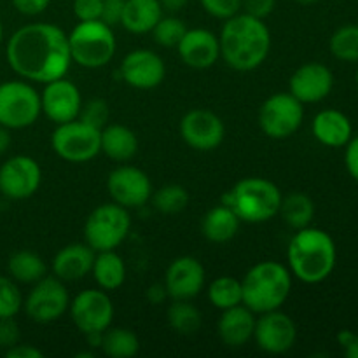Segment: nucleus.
I'll use <instances>...</instances> for the list:
<instances>
[{
    "mask_svg": "<svg viewBox=\"0 0 358 358\" xmlns=\"http://www.w3.org/2000/svg\"><path fill=\"white\" fill-rule=\"evenodd\" d=\"M42 114L41 93L27 80L0 84V126L23 129L35 124Z\"/></svg>",
    "mask_w": 358,
    "mask_h": 358,
    "instance_id": "obj_8",
    "label": "nucleus"
},
{
    "mask_svg": "<svg viewBox=\"0 0 358 358\" xmlns=\"http://www.w3.org/2000/svg\"><path fill=\"white\" fill-rule=\"evenodd\" d=\"M70 317L83 334L103 332L114 320V304L108 292L101 289H86L70 301Z\"/></svg>",
    "mask_w": 358,
    "mask_h": 358,
    "instance_id": "obj_12",
    "label": "nucleus"
},
{
    "mask_svg": "<svg viewBox=\"0 0 358 358\" xmlns=\"http://www.w3.org/2000/svg\"><path fill=\"white\" fill-rule=\"evenodd\" d=\"M10 69L30 83L65 77L72 65L69 35L52 23H30L10 35L6 48Z\"/></svg>",
    "mask_w": 358,
    "mask_h": 358,
    "instance_id": "obj_1",
    "label": "nucleus"
},
{
    "mask_svg": "<svg viewBox=\"0 0 358 358\" xmlns=\"http://www.w3.org/2000/svg\"><path fill=\"white\" fill-rule=\"evenodd\" d=\"M203 9L217 20H229L241 10V0H199Z\"/></svg>",
    "mask_w": 358,
    "mask_h": 358,
    "instance_id": "obj_39",
    "label": "nucleus"
},
{
    "mask_svg": "<svg viewBox=\"0 0 358 358\" xmlns=\"http://www.w3.org/2000/svg\"><path fill=\"white\" fill-rule=\"evenodd\" d=\"M131 229V217L128 208L117 203H103L87 215L84 224V241L94 252L117 250L128 238Z\"/></svg>",
    "mask_w": 358,
    "mask_h": 358,
    "instance_id": "obj_7",
    "label": "nucleus"
},
{
    "mask_svg": "<svg viewBox=\"0 0 358 358\" xmlns=\"http://www.w3.org/2000/svg\"><path fill=\"white\" fill-rule=\"evenodd\" d=\"M259 350L269 355H283L296 345L297 327L292 318L280 310L268 311L255 318L254 338Z\"/></svg>",
    "mask_w": 358,
    "mask_h": 358,
    "instance_id": "obj_14",
    "label": "nucleus"
},
{
    "mask_svg": "<svg viewBox=\"0 0 358 358\" xmlns=\"http://www.w3.org/2000/svg\"><path fill=\"white\" fill-rule=\"evenodd\" d=\"M100 150L108 159L128 163L138 152V138L128 126L107 124L100 131Z\"/></svg>",
    "mask_w": 358,
    "mask_h": 358,
    "instance_id": "obj_25",
    "label": "nucleus"
},
{
    "mask_svg": "<svg viewBox=\"0 0 358 358\" xmlns=\"http://www.w3.org/2000/svg\"><path fill=\"white\" fill-rule=\"evenodd\" d=\"M107 191L112 201L124 208H140L152 196V184L147 173L131 164H121L108 173Z\"/></svg>",
    "mask_w": 358,
    "mask_h": 358,
    "instance_id": "obj_13",
    "label": "nucleus"
},
{
    "mask_svg": "<svg viewBox=\"0 0 358 358\" xmlns=\"http://www.w3.org/2000/svg\"><path fill=\"white\" fill-rule=\"evenodd\" d=\"M178 56L187 66L194 70H206L220 58L219 37L206 28H192L185 31L177 45Z\"/></svg>",
    "mask_w": 358,
    "mask_h": 358,
    "instance_id": "obj_21",
    "label": "nucleus"
},
{
    "mask_svg": "<svg viewBox=\"0 0 358 358\" xmlns=\"http://www.w3.org/2000/svg\"><path fill=\"white\" fill-rule=\"evenodd\" d=\"M122 9H124V0H103L100 20L114 28L115 24H121Z\"/></svg>",
    "mask_w": 358,
    "mask_h": 358,
    "instance_id": "obj_42",
    "label": "nucleus"
},
{
    "mask_svg": "<svg viewBox=\"0 0 358 358\" xmlns=\"http://www.w3.org/2000/svg\"><path fill=\"white\" fill-rule=\"evenodd\" d=\"M311 133L322 145L338 149V147H345L352 140L353 126L348 115L343 114L341 110L325 108L313 117Z\"/></svg>",
    "mask_w": 358,
    "mask_h": 358,
    "instance_id": "obj_24",
    "label": "nucleus"
},
{
    "mask_svg": "<svg viewBox=\"0 0 358 358\" xmlns=\"http://www.w3.org/2000/svg\"><path fill=\"white\" fill-rule=\"evenodd\" d=\"M84 336H86L87 346H90L91 350H100L101 339H103V332H90V334H84Z\"/></svg>",
    "mask_w": 358,
    "mask_h": 358,
    "instance_id": "obj_51",
    "label": "nucleus"
},
{
    "mask_svg": "<svg viewBox=\"0 0 358 358\" xmlns=\"http://www.w3.org/2000/svg\"><path fill=\"white\" fill-rule=\"evenodd\" d=\"M96 252L84 243H70L63 247L52 259V273L62 282H79L93 269Z\"/></svg>",
    "mask_w": 358,
    "mask_h": 358,
    "instance_id": "obj_22",
    "label": "nucleus"
},
{
    "mask_svg": "<svg viewBox=\"0 0 358 358\" xmlns=\"http://www.w3.org/2000/svg\"><path fill=\"white\" fill-rule=\"evenodd\" d=\"M334 76L324 63L310 62L301 65L289 80V93L301 103H318L331 94Z\"/></svg>",
    "mask_w": 358,
    "mask_h": 358,
    "instance_id": "obj_20",
    "label": "nucleus"
},
{
    "mask_svg": "<svg viewBox=\"0 0 358 358\" xmlns=\"http://www.w3.org/2000/svg\"><path fill=\"white\" fill-rule=\"evenodd\" d=\"M338 341L343 346V350H345L346 357L358 358V334L345 329V331H341L338 334Z\"/></svg>",
    "mask_w": 358,
    "mask_h": 358,
    "instance_id": "obj_46",
    "label": "nucleus"
},
{
    "mask_svg": "<svg viewBox=\"0 0 358 358\" xmlns=\"http://www.w3.org/2000/svg\"><path fill=\"white\" fill-rule=\"evenodd\" d=\"M121 79L135 90H154L166 76L164 59L150 49H133L119 66Z\"/></svg>",
    "mask_w": 358,
    "mask_h": 358,
    "instance_id": "obj_18",
    "label": "nucleus"
},
{
    "mask_svg": "<svg viewBox=\"0 0 358 358\" xmlns=\"http://www.w3.org/2000/svg\"><path fill=\"white\" fill-rule=\"evenodd\" d=\"M154 208L166 215H173V213H180L187 208L189 205V192L184 185L178 184H168L157 189L152 194Z\"/></svg>",
    "mask_w": 358,
    "mask_h": 358,
    "instance_id": "obj_35",
    "label": "nucleus"
},
{
    "mask_svg": "<svg viewBox=\"0 0 358 358\" xmlns=\"http://www.w3.org/2000/svg\"><path fill=\"white\" fill-rule=\"evenodd\" d=\"M10 147V129L6 126H0V156L6 154Z\"/></svg>",
    "mask_w": 358,
    "mask_h": 358,
    "instance_id": "obj_50",
    "label": "nucleus"
},
{
    "mask_svg": "<svg viewBox=\"0 0 358 358\" xmlns=\"http://www.w3.org/2000/svg\"><path fill=\"white\" fill-rule=\"evenodd\" d=\"M241 220L226 205H217L205 213L201 220V233L212 243H227L236 236Z\"/></svg>",
    "mask_w": 358,
    "mask_h": 358,
    "instance_id": "obj_27",
    "label": "nucleus"
},
{
    "mask_svg": "<svg viewBox=\"0 0 358 358\" xmlns=\"http://www.w3.org/2000/svg\"><path fill=\"white\" fill-rule=\"evenodd\" d=\"M100 131L80 119L56 124L51 135V147L56 156L66 163H87L94 159L100 150Z\"/></svg>",
    "mask_w": 358,
    "mask_h": 358,
    "instance_id": "obj_9",
    "label": "nucleus"
},
{
    "mask_svg": "<svg viewBox=\"0 0 358 358\" xmlns=\"http://www.w3.org/2000/svg\"><path fill=\"white\" fill-rule=\"evenodd\" d=\"M20 327L14 318H0V348L9 350L20 343Z\"/></svg>",
    "mask_w": 358,
    "mask_h": 358,
    "instance_id": "obj_41",
    "label": "nucleus"
},
{
    "mask_svg": "<svg viewBox=\"0 0 358 358\" xmlns=\"http://www.w3.org/2000/svg\"><path fill=\"white\" fill-rule=\"evenodd\" d=\"M278 215L292 229L297 231L308 227L315 217L313 199L304 192H290V194L282 196Z\"/></svg>",
    "mask_w": 358,
    "mask_h": 358,
    "instance_id": "obj_30",
    "label": "nucleus"
},
{
    "mask_svg": "<svg viewBox=\"0 0 358 358\" xmlns=\"http://www.w3.org/2000/svg\"><path fill=\"white\" fill-rule=\"evenodd\" d=\"M41 166L30 156L9 157L0 166V192L14 201L34 196L41 187Z\"/></svg>",
    "mask_w": 358,
    "mask_h": 358,
    "instance_id": "obj_16",
    "label": "nucleus"
},
{
    "mask_svg": "<svg viewBox=\"0 0 358 358\" xmlns=\"http://www.w3.org/2000/svg\"><path fill=\"white\" fill-rule=\"evenodd\" d=\"M3 38V27H2V21H0V42H2Z\"/></svg>",
    "mask_w": 358,
    "mask_h": 358,
    "instance_id": "obj_53",
    "label": "nucleus"
},
{
    "mask_svg": "<svg viewBox=\"0 0 358 358\" xmlns=\"http://www.w3.org/2000/svg\"><path fill=\"white\" fill-rule=\"evenodd\" d=\"M23 308V296L16 282L0 276V318H14Z\"/></svg>",
    "mask_w": 358,
    "mask_h": 358,
    "instance_id": "obj_37",
    "label": "nucleus"
},
{
    "mask_svg": "<svg viewBox=\"0 0 358 358\" xmlns=\"http://www.w3.org/2000/svg\"><path fill=\"white\" fill-rule=\"evenodd\" d=\"M345 152V164L348 173L352 175L353 180L358 182V136H352L348 143H346Z\"/></svg>",
    "mask_w": 358,
    "mask_h": 358,
    "instance_id": "obj_45",
    "label": "nucleus"
},
{
    "mask_svg": "<svg viewBox=\"0 0 358 358\" xmlns=\"http://www.w3.org/2000/svg\"><path fill=\"white\" fill-rule=\"evenodd\" d=\"M180 136L191 149L198 152H210L224 142L226 126L215 112L192 108L182 117Z\"/></svg>",
    "mask_w": 358,
    "mask_h": 358,
    "instance_id": "obj_15",
    "label": "nucleus"
},
{
    "mask_svg": "<svg viewBox=\"0 0 358 358\" xmlns=\"http://www.w3.org/2000/svg\"><path fill=\"white\" fill-rule=\"evenodd\" d=\"M91 275L101 290L112 292L121 289L126 282V264L115 250L96 252Z\"/></svg>",
    "mask_w": 358,
    "mask_h": 358,
    "instance_id": "obj_28",
    "label": "nucleus"
},
{
    "mask_svg": "<svg viewBox=\"0 0 358 358\" xmlns=\"http://www.w3.org/2000/svg\"><path fill=\"white\" fill-rule=\"evenodd\" d=\"M108 117H110V108H108V103L101 98H93V100L83 103L79 112V117L86 124L94 126V128L101 129L107 126Z\"/></svg>",
    "mask_w": 358,
    "mask_h": 358,
    "instance_id": "obj_38",
    "label": "nucleus"
},
{
    "mask_svg": "<svg viewBox=\"0 0 358 358\" xmlns=\"http://www.w3.org/2000/svg\"><path fill=\"white\" fill-rule=\"evenodd\" d=\"M255 329V313L245 304L224 310L217 322V334L227 348H243L252 341Z\"/></svg>",
    "mask_w": 358,
    "mask_h": 358,
    "instance_id": "obj_23",
    "label": "nucleus"
},
{
    "mask_svg": "<svg viewBox=\"0 0 358 358\" xmlns=\"http://www.w3.org/2000/svg\"><path fill=\"white\" fill-rule=\"evenodd\" d=\"M7 271H9L10 278L14 282L34 285V283H37L38 280H42L48 275V266H45L44 259L38 254H35V252L20 250L14 252L9 257Z\"/></svg>",
    "mask_w": 358,
    "mask_h": 358,
    "instance_id": "obj_29",
    "label": "nucleus"
},
{
    "mask_svg": "<svg viewBox=\"0 0 358 358\" xmlns=\"http://www.w3.org/2000/svg\"><path fill=\"white\" fill-rule=\"evenodd\" d=\"M72 63L83 69H101L112 62L117 41L112 27L101 20L79 21L69 34Z\"/></svg>",
    "mask_w": 358,
    "mask_h": 358,
    "instance_id": "obj_6",
    "label": "nucleus"
},
{
    "mask_svg": "<svg viewBox=\"0 0 358 358\" xmlns=\"http://www.w3.org/2000/svg\"><path fill=\"white\" fill-rule=\"evenodd\" d=\"M49 3L51 0H13L14 9L24 16H37V14L44 13Z\"/></svg>",
    "mask_w": 358,
    "mask_h": 358,
    "instance_id": "obj_44",
    "label": "nucleus"
},
{
    "mask_svg": "<svg viewBox=\"0 0 358 358\" xmlns=\"http://www.w3.org/2000/svg\"><path fill=\"white\" fill-rule=\"evenodd\" d=\"M243 304L255 315L280 310L292 292V273L276 261L252 266L241 280Z\"/></svg>",
    "mask_w": 358,
    "mask_h": 358,
    "instance_id": "obj_4",
    "label": "nucleus"
},
{
    "mask_svg": "<svg viewBox=\"0 0 358 358\" xmlns=\"http://www.w3.org/2000/svg\"><path fill=\"white\" fill-rule=\"evenodd\" d=\"M208 299L213 308L224 311L229 308L243 304V290H241V280L234 276H219L208 285Z\"/></svg>",
    "mask_w": 358,
    "mask_h": 358,
    "instance_id": "obj_32",
    "label": "nucleus"
},
{
    "mask_svg": "<svg viewBox=\"0 0 358 358\" xmlns=\"http://www.w3.org/2000/svg\"><path fill=\"white\" fill-rule=\"evenodd\" d=\"M7 358H44V353L38 348L31 345H23V343H17L13 348L6 350Z\"/></svg>",
    "mask_w": 358,
    "mask_h": 358,
    "instance_id": "obj_47",
    "label": "nucleus"
},
{
    "mask_svg": "<svg viewBox=\"0 0 358 358\" xmlns=\"http://www.w3.org/2000/svg\"><path fill=\"white\" fill-rule=\"evenodd\" d=\"M357 87H358V72H357Z\"/></svg>",
    "mask_w": 358,
    "mask_h": 358,
    "instance_id": "obj_54",
    "label": "nucleus"
},
{
    "mask_svg": "<svg viewBox=\"0 0 358 358\" xmlns=\"http://www.w3.org/2000/svg\"><path fill=\"white\" fill-rule=\"evenodd\" d=\"M220 58L236 72L259 69L271 51V31L264 20L238 13L224 23L219 37Z\"/></svg>",
    "mask_w": 358,
    "mask_h": 358,
    "instance_id": "obj_2",
    "label": "nucleus"
},
{
    "mask_svg": "<svg viewBox=\"0 0 358 358\" xmlns=\"http://www.w3.org/2000/svg\"><path fill=\"white\" fill-rule=\"evenodd\" d=\"M185 31H187V27L177 16H163L152 28L154 41L161 48H177Z\"/></svg>",
    "mask_w": 358,
    "mask_h": 358,
    "instance_id": "obj_36",
    "label": "nucleus"
},
{
    "mask_svg": "<svg viewBox=\"0 0 358 358\" xmlns=\"http://www.w3.org/2000/svg\"><path fill=\"white\" fill-rule=\"evenodd\" d=\"M28 318L37 324H51L69 311L70 296L65 282L56 276H48L34 283L23 303Z\"/></svg>",
    "mask_w": 358,
    "mask_h": 358,
    "instance_id": "obj_11",
    "label": "nucleus"
},
{
    "mask_svg": "<svg viewBox=\"0 0 358 358\" xmlns=\"http://www.w3.org/2000/svg\"><path fill=\"white\" fill-rule=\"evenodd\" d=\"M282 196L275 182L262 177H247L238 180L222 196V205L229 206L241 222L262 224L278 215Z\"/></svg>",
    "mask_w": 358,
    "mask_h": 358,
    "instance_id": "obj_5",
    "label": "nucleus"
},
{
    "mask_svg": "<svg viewBox=\"0 0 358 358\" xmlns=\"http://www.w3.org/2000/svg\"><path fill=\"white\" fill-rule=\"evenodd\" d=\"M296 2H299V3H306V6H308V3H317L318 0H296Z\"/></svg>",
    "mask_w": 358,
    "mask_h": 358,
    "instance_id": "obj_52",
    "label": "nucleus"
},
{
    "mask_svg": "<svg viewBox=\"0 0 358 358\" xmlns=\"http://www.w3.org/2000/svg\"><path fill=\"white\" fill-rule=\"evenodd\" d=\"M42 114L55 124L73 121L79 117L80 107H83V96L80 91L72 80L59 77L44 84L41 93Z\"/></svg>",
    "mask_w": 358,
    "mask_h": 358,
    "instance_id": "obj_17",
    "label": "nucleus"
},
{
    "mask_svg": "<svg viewBox=\"0 0 358 358\" xmlns=\"http://www.w3.org/2000/svg\"><path fill=\"white\" fill-rule=\"evenodd\" d=\"M145 296H147V299H149L150 304L164 303V299L168 297L166 287H164V283H154V285H150L149 289H147Z\"/></svg>",
    "mask_w": 358,
    "mask_h": 358,
    "instance_id": "obj_48",
    "label": "nucleus"
},
{
    "mask_svg": "<svg viewBox=\"0 0 358 358\" xmlns=\"http://www.w3.org/2000/svg\"><path fill=\"white\" fill-rule=\"evenodd\" d=\"M206 273L192 255H182L170 262L164 275V287L171 301H192L205 289Z\"/></svg>",
    "mask_w": 358,
    "mask_h": 358,
    "instance_id": "obj_19",
    "label": "nucleus"
},
{
    "mask_svg": "<svg viewBox=\"0 0 358 358\" xmlns=\"http://www.w3.org/2000/svg\"><path fill=\"white\" fill-rule=\"evenodd\" d=\"M276 0H241V9L250 16L266 20L275 10Z\"/></svg>",
    "mask_w": 358,
    "mask_h": 358,
    "instance_id": "obj_43",
    "label": "nucleus"
},
{
    "mask_svg": "<svg viewBox=\"0 0 358 358\" xmlns=\"http://www.w3.org/2000/svg\"><path fill=\"white\" fill-rule=\"evenodd\" d=\"M163 13L159 0H124L121 24L129 34H150Z\"/></svg>",
    "mask_w": 358,
    "mask_h": 358,
    "instance_id": "obj_26",
    "label": "nucleus"
},
{
    "mask_svg": "<svg viewBox=\"0 0 358 358\" xmlns=\"http://www.w3.org/2000/svg\"><path fill=\"white\" fill-rule=\"evenodd\" d=\"M103 0H73V14L79 21L100 20Z\"/></svg>",
    "mask_w": 358,
    "mask_h": 358,
    "instance_id": "obj_40",
    "label": "nucleus"
},
{
    "mask_svg": "<svg viewBox=\"0 0 358 358\" xmlns=\"http://www.w3.org/2000/svg\"><path fill=\"white\" fill-rule=\"evenodd\" d=\"M187 2L189 0H159L164 13H170V14H175L178 13V10L184 9V7L187 6Z\"/></svg>",
    "mask_w": 358,
    "mask_h": 358,
    "instance_id": "obj_49",
    "label": "nucleus"
},
{
    "mask_svg": "<svg viewBox=\"0 0 358 358\" xmlns=\"http://www.w3.org/2000/svg\"><path fill=\"white\" fill-rule=\"evenodd\" d=\"M329 48L341 62H358V24H345L332 34Z\"/></svg>",
    "mask_w": 358,
    "mask_h": 358,
    "instance_id": "obj_34",
    "label": "nucleus"
},
{
    "mask_svg": "<svg viewBox=\"0 0 358 358\" xmlns=\"http://www.w3.org/2000/svg\"><path fill=\"white\" fill-rule=\"evenodd\" d=\"M168 324L177 334L192 336L201 327V313L191 301H173L168 308Z\"/></svg>",
    "mask_w": 358,
    "mask_h": 358,
    "instance_id": "obj_33",
    "label": "nucleus"
},
{
    "mask_svg": "<svg viewBox=\"0 0 358 358\" xmlns=\"http://www.w3.org/2000/svg\"><path fill=\"white\" fill-rule=\"evenodd\" d=\"M289 269L308 285L322 283L332 275L338 261L336 243L329 233L318 227L297 229L287 248Z\"/></svg>",
    "mask_w": 358,
    "mask_h": 358,
    "instance_id": "obj_3",
    "label": "nucleus"
},
{
    "mask_svg": "<svg viewBox=\"0 0 358 358\" xmlns=\"http://www.w3.org/2000/svg\"><path fill=\"white\" fill-rule=\"evenodd\" d=\"M100 350L110 358H131L140 352V341L129 329L108 327L103 331Z\"/></svg>",
    "mask_w": 358,
    "mask_h": 358,
    "instance_id": "obj_31",
    "label": "nucleus"
},
{
    "mask_svg": "<svg viewBox=\"0 0 358 358\" xmlns=\"http://www.w3.org/2000/svg\"><path fill=\"white\" fill-rule=\"evenodd\" d=\"M304 107L294 94L275 93L259 108V126L273 140H285L301 128Z\"/></svg>",
    "mask_w": 358,
    "mask_h": 358,
    "instance_id": "obj_10",
    "label": "nucleus"
}]
</instances>
